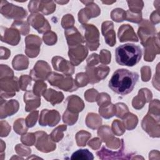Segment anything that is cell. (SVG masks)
<instances>
[{
  "instance_id": "obj_17",
  "label": "cell",
  "mask_w": 160,
  "mask_h": 160,
  "mask_svg": "<svg viewBox=\"0 0 160 160\" xmlns=\"http://www.w3.org/2000/svg\"><path fill=\"white\" fill-rule=\"evenodd\" d=\"M38 111H34L32 113H31L26 118V120H29L31 119V121H27L26 122V125L28 128H31L32 126H34V124L36 122V120L38 118Z\"/></svg>"
},
{
  "instance_id": "obj_13",
  "label": "cell",
  "mask_w": 160,
  "mask_h": 160,
  "mask_svg": "<svg viewBox=\"0 0 160 160\" xmlns=\"http://www.w3.org/2000/svg\"><path fill=\"white\" fill-rule=\"evenodd\" d=\"M71 159L74 160H86V159H94L93 154L87 149H78L73 152L71 157Z\"/></svg>"
},
{
  "instance_id": "obj_7",
  "label": "cell",
  "mask_w": 160,
  "mask_h": 160,
  "mask_svg": "<svg viewBox=\"0 0 160 160\" xmlns=\"http://www.w3.org/2000/svg\"><path fill=\"white\" fill-rule=\"evenodd\" d=\"M121 148L120 149V150L119 151H109L108 149H106L105 147H102L101 150L99 151H98L96 152L98 156L99 157V158L101 159H129V158L128 156V155H124V154L123 153V151H124V141L123 139H121Z\"/></svg>"
},
{
  "instance_id": "obj_16",
  "label": "cell",
  "mask_w": 160,
  "mask_h": 160,
  "mask_svg": "<svg viewBox=\"0 0 160 160\" xmlns=\"http://www.w3.org/2000/svg\"><path fill=\"white\" fill-rule=\"evenodd\" d=\"M86 134H87V132L85 133V135ZM85 135L82 134V131L77 133L76 139H77V143L78 146H85L88 139L91 136V134L89 133L87 134V136H85Z\"/></svg>"
},
{
  "instance_id": "obj_9",
  "label": "cell",
  "mask_w": 160,
  "mask_h": 160,
  "mask_svg": "<svg viewBox=\"0 0 160 160\" xmlns=\"http://www.w3.org/2000/svg\"><path fill=\"white\" fill-rule=\"evenodd\" d=\"M52 66L54 69L61 71L66 76L71 75L74 73V67L72 64L59 56H55L52 59Z\"/></svg>"
},
{
  "instance_id": "obj_6",
  "label": "cell",
  "mask_w": 160,
  "mask_h": 160,
  "mask_svg": "<svg viewBox=\"0 0 160 160\" xmlns=\"http://www.w3.org/2000/svg\"><path fill=\"white\" fill-rule=\"evenodd\" d=\"M69 58L74 66H78L87 56L88 50L82 45H79L74 48H69Z\"/></svg>"
},
{
  "instance_id": "obj_4",
  "label": "cell",
  "mask_w": 160,
  "mask_h": 160,
  "mask_svg": "<svg viewBox=\"0 0 160 160\" xmlns=\"http://www.w3.org/2000/svg\"><path fill=\"white\" fill-rule=\"evenodd\" d=\"M86 73L89 79V82L94 84L98 82L101 79L105 78L109 71V68L108 66H99L96 68L92 66L86 67Z\"/></svg>"
},
{
  "instance_id": "obj_10",
  "label": "cell",
  "mask_w": 160,
  "mask_h": 160,
  "mask_svg": "<svg viewBox=\"0 0 160 160\" xmlns=\"http://www.w3.org/2000/svg\"><path fill=\"white\" fill-rule=\"evenodd\" d=\"M26 52L30 58L36 57L39 51V47L41 46H34V44H41V39L33 34L28 36L26 38Z\"/></svg>"
},
{
  "instance_id": "obj_14",
  "label": "cell",
  "mask_w": 160,
  "mask_h": 160,
  "mask_svg": "<svg viewBox=\"0 0 160 160\" xmlns=\"http://www.w3.org/2000/svg\"><path fill=\"white\" fill-rule=\"evenodd\" d=\"M66 129V126H60L54 129L51 134L50 138L55 142H59L63 137L62 131Z\"/></svg>"
},
{
  "instance_id": "obj_5",
  "label": "cell",
  "mask_w": 160,
  "mask_h": 160,
  "mask_svg": "<svg viewBox=\"0 0 160 160\" xmlns=\"http://www.w3.org/2000/svg\"><path fill=\"white\" fill-rule=\"evenodd\" d=\"M37 142L35 144L36 148L41 152H49L54 151L56 149V144L49 141V138L48 134L44 132H37Z\"/></svg>"
},
{
  "instance_id": "obj_3",
  "label": "cell",
  "mask_w": 160,
  "mask_h": 160,
  "mask_svg": "<svg viewBox=\"0 0 160 160\" xmlns=\"http://www.w3.org/2000/svg\"><path fill=\"white\" fill-rule=\"evenodd\" d=\"M86 29L85 39L88 48L91 51L96 50L99 46V31L92 24H82Z\"/></svg>"
},
{
  "instance_id": "obj_1",
  "label": "cell",
  "mask_w": 160,
  "mask_h": 160,
  "mask_svg": "<svg viewBox=\"0 0 160 160\" xmlns=\"http://www.w3.org/2000/svg\"><path fill=\"white\" fill-rule=\"evenodd\" d=\"M139 74L126 69H118L114 72L109 81V88L116 93L124 96L130 93L134 89Z\"/></svg>"
},
{
  "instance_id": "obj_8",
  "label": "cell",
  "mask_w": 160,
  "mask_h": 160,
  "mask_svg": "<svg viewBox=\"0 0 160 160\" xmlns=\"http://www.w3.org/2000/svg\"><path fill=\"white\" fill-rule=\"evenodd\" d=\"M51 122V126L57 124L60 120V116L58 111L55 110L49 111L48 109H43L39 118V124L42 126L47 125L49 126L50 120Z\"/></svg>"
},
{
  "instance_id": "obj_2",
  "label": "cell",
  "mask_w": 160,
  "mask_h": 160,
  "mask_svg": "<svg viewBox=\"0 0 160 160\" xmlns=\"http://www.w3.org/2000/svg\"><path fill=\"white\" fill-rule=\"evenodd\" d=\"M141 56V48L134 44H122L115 50L116 61L121 66H134L140 61Z\"/></svg>"
},
{
  "instance_id": "obj_12",
  "label": "cell",
  "mask_w": 160,
  "mask_h": 160,
  "mask_svg": "<svg viewBox=\"0 0 160 160\" xmlns=\"http://www.w3.org/2000/svg\"><path fill=\"white\" fill-rule=\"evenodd\" d=\"M108 30L106 26L102 24V33L105 38L106 42L109 46H113L116 44V34L113 29V23L110 21H108Z\"/></svg>"
},
{
  "instance_id": "obj_11",
  "label": "cell",
  "mask_w": 160,
  "mask_h": 160,
  "mask_svg": "<svg viewBox=\"0 0 160 160\" xmlns=\"http://www.w3.org/2000/svg\"><path fill=\"white\" fill-rule=\"evenodd\" d=\"M24 101L26 104V111H30L38 108L41 104V98L35 96L31 91H27L24 96Z\"/></svg>"
},
{
  "instance_id": "obj_18",
  "label": "cell",
  "mask_w": 160,
  "mask_h": 160,
  "mask_svg": "<svg viewBox=\"0 0 160 160\" xmlns=\"http://www.w3.org/2000/svg\"><path fill=\"white\" fill-rule=\"evenodd\" d=\"M101 144V141H100V139L99 138H94L92 139L89 142V147H91V148H93L94 144H96V146L99 148V146Z\"/></svg>"
},
{
  "instance_id": "obj_15",
  "label": "cell",
  "mask_w": 160,
  "mask_h": 160,
  "mask_svg": "<svg viewBox=\"0 0 160 160\" xmlns=\"http://www.w3.org/2000/svg\"><path fill=\"white\" fill-rule=\"evenodd\" d=\"M46 87H47L46 84L45 83H44L42 81H41V80L36 81V83L34 84V87H33V91H34V92L35 95L37 96L40 97L41 94V92L39 89H42V91H45Z\"/></svg>"
}]
</instances>
